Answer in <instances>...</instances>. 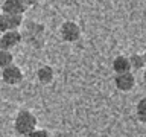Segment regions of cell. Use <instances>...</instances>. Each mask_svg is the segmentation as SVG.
<instances>
[{"label":"cell","mask_w":146,"mask_h":137,"mask_svg":"<svg viewBox=\"0 0 146 137\" xmlns=\"http://www.w3.org/2000/svg\"><path fill=\"white\" fill-rule=\"evenodd\" d=\"M14 128L18 134L21 136H29L34 130H36V117L35 114L29 111V110H21L17 114L15 122H14Z\"/></svg>","instance_id":"6da1fadb"},{"label":"cell","mask_w":146,"mask_h":137,"mask_svg":"<svg viewBox=\"0 0 146 137\" xmlns=\"http://www.w3.org/2000/svg\"><path fill=\"white\" fill-rule=\"evenodd\" d=\"M61 37L64 41H68V43H73V41L79 40L81 37V27L76 21H64L61 25Z\"/></svg>","instance_id":"7a4b0ae2"},{"label":"cell","mask_w":146,"mask_h":137,"mask_svg":"<svg viewBox=\"0 0 146 137\" xmlns=\"http://www.w3.org/2000/svg\"><path fill=\"white\" fill-rule=\"evenodd\" d=\"M2 79L8 85H17L23 81V72L18 66L12 64V66H9V67L2 70Z\"/></svg>","instance_id":"3957f363"},{"label":"cell","mask_w":146,"mask_h":137,"mask_svg":"<svg viewBox=\"0 0 146 137\" xmlns=\"http://www.w3.org/2000/svg\"><path fill=\"white\" fill-rule=\"evenodd\" d=\"M26 8L23 0H5L2 3V11L6 15H23Z\"/></svg>","instance_id":"277c9868"},{"label":"cell","mask_w":146,"mask_h":137,"mask_svg":"<svg viewBox=\"0 0 146 137\" xmlns=\"http://www.w3.org/2000/svg\"><path fill=\"white\" fill-rule=\"evenodd\" d=\"M21 41V34L18 31H8L0 37V49L3 50H11L12 47Z\"/></svg>","instance_id":"5b68a950"},{"label":"cell","mask_w":146,"mask_h":137,"mask_svg":"<svg viewBox=\"0 0 146 137\" xmlns=\"http://www.w3.org/2000/svg\"><path fill=\"white\" fill-rule=\"evenodd\" d=\"M114 84H116V87L120 91H131L135 85V78L131 72L123 73V75H116Z\"/></svg>","instance_id":"8992f818"},{"label":"cell","mask_w":146,"mask_h":137,"mask_svg":"<svg viewBox=\"0 0 146 137\" xmlns=\"http://www.w3.org/2000/svg\"><path fill=\"white\" fill-rule=\"evenodd\" d=\"M113 70L116 72V75H123V73L131 72V63L129 58L125 55H119L113 59Z\"/></svg>","instance_id":"52a82bcc"},{"label":"cell","mask_w":146,"mask_h":137,"mask_svg":"<svg viewBox=\"0 0 146 137\" xmlns=\"http://www.w3.org/2000/svg\"><path fill=\"white\" fill-rule=\"evenodd\" d=\"M53 68L50 66H41L36 72V76H38V81L41 84H50L53 81Z\"/></svg>","instance_id":"ba28073f"},{"label":"cell","mask_w":146,"mask_h":137,"mask_svg":"<svg viewBox=\"0 0 146 137\" xmlns=\"http://www.w3.org/2000/svg\"><path fill=\"white\" fill-rule=\"evenodd\" d=\"M14 64V55L11 50H3L0 49V68H6L9 66H12Z\"/></svg>","instance_id":"9c48e42d"},{"label":"cell","mask_w":146,"mask_h":137,"mask_svg":"<svg viewBox=\"0 0 146 137\" xmlns=\"http://www.w3.org/2000/svg\"><path fill=\"white\" fill-rule=\"evenodd\" d=\"M129 63H131V68L134 70H140L146 66V61L143 58V55H139V53H134L129 57Z\"/></svg>","instance_id":"30bf717a"},{"label":"cell","mask_w":146,"mask_h":137,"mask_svg":"<svg viewBox=\"0 0 146 137\" xmlns=\"http://www.w3.org/2000/svg\"><path fill=\"white\" fill-rule=\"evenodd\" d=\"M137 116H139L141 122L146 123V96L141 98L139 100V104H137Z\"/></svg>","instance_id":"8fae6325"},{"label":"cell","mask_w":146,"mask_h":137,"mask_svg":"<svg viewBox=\"0 0 146 137\" xmlns=\"http://www.w3.org/2000/svg\"><path fill=\"white\" fill-rule=\"evenodd\" d=\"M8 18H9V29L18 31V27L23 23V15H8Z\"/></svg>","instance_id":"7c38bea8"},{"label":"cell","mask_w":146,"mask_h":137,"mask_svg":"<svg viewBox=\"0 0 146 137\" xmlns=\"http://www.w3.org/2000/svg\"><path fill=\"white\" fill-rule=\"evenodd\" d=\"M8 31H11L9 29V18L6 14H0V34H5V32H8Z\"/></svg>","instance_id":"4fadbf2b"},{"label":"cell","mask_w":146,"mask_h":137,"mask_svg":"<svg viewBox=\"0 0 146 137\" xmlns=\"http://www.w3.org/2000/svg\"><path fill=\"white\" fill-rule=\"evenodd\" d=\"M27 137H50V136H49V131H47V130H43V128H36V130H34Z\"/></svg>","instance_id":"5bb4252c"},{"label":"cell","mask_w":146,"mask_h":137,"mask_svg":"<svg viewBox=\"0 0 146 137\" xmlns=\"http://www.w3.org/2000/svg\"><path fill=\"white\" fill-rule=\"evenodd\" d=\"M143 58H145V61H146V50H145V53H143Z\"/></svg>","instance_id":"9a60e30c"},{"label":"cell","mask_w":146,"mask_h":137,"mask_svg":"<svg viewBox=\"0 0 146 137\" xmlns=\"http://www.w3.org/2000/svg\"><path fill=\"white\" fill-rule=\"evenodd\" d=\"M143 76H145V81H146V70H145V75Z\"/></svg>","instance_id":"2e32d148"},{"label":"cell","mask_w":146,"mask_h":137,"mask_svg":"<svg viewBox=\"0 0 146 137\" xmlns=\"http://www.w3.org/2000/svg\"><path fill=\"white\" fill-rule=\"evenodd\" d=\"M0 37H2V35H0Z\"/></svg>","instance_id":"e0dca14e"}]
</instances>
